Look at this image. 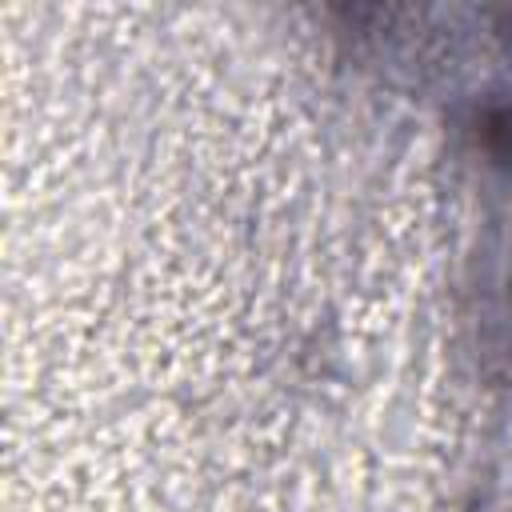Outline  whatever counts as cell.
<instances>
[{"mask_svg": "<svg viewBox=\"0 0 512 512\" xmlns=\"http://www.w3.org/2000/svg\"><path fill=\"white\" fill-rule=\"evenodd\" d=\"M488 24L456 32L476 72L464 84H444L452 88L448 124L480 200V316L512 356V12H488Z\"/></svg>", "mask_w": 512, "mask_h": 512, "instance_id": "1", "label": "cell"}]
</instances>
